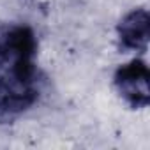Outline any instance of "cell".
I'll return each mask as SVG.
<instances>
[{
	"instance_id": "obj_1",
	"label": "cell",
	"mask_w": 150,
	"mask_h": 150,
	"mask_svg": "<svg viewBox=\"0 0 150 150\" xmlns=\"http://www.w3.org/2000/svg\"><path fill=\"white\" fill-rule=\"evenodd\" d=\"M37 99L39 74L34 58L0 60V115H20Z\"/></svg>"
},
{
	"instance_id": "obj_2",
	"label": "cell",
	"mask_w": 150,
	"mask_h": 150,
	"mask_svg": "<svg viewBox=\"0 0 150 150\" xmlns=\"http://www.w3.org/2000/svg\"><path fill=\"white\" fill-rule=\"evenodd\" d=\"M120 97L131 108H146L150 103V74L143 60L134 58L120 65L113 76Z\"/></svg>"
},
{
	"instance_id": "obj_3",
	"label": "cell",
	"mask_w": 150,
	"mask_h": 150,
	"mask_svg": "<svg viewBox=\"0 0 150 150\" xmlns=\"http://www.w3.org/2000/svg\"><path fill=\"white\" fill-rule=\"evenodd\" d=\"M118 46L124 51H146L150 37L148 11L139 7L127 13L117 27Z\"/></svg>"
}]
</instances>
